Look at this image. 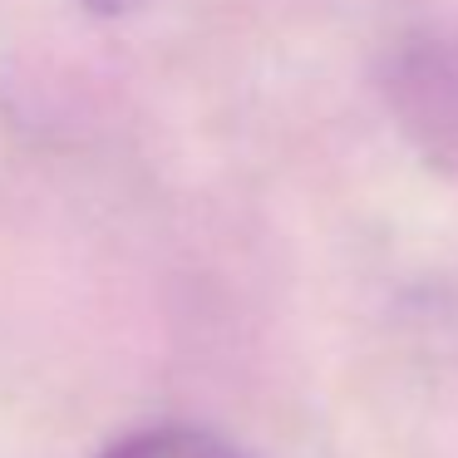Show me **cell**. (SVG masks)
<instances>
[{"instance_id": "1", "label": "cell", "mask_w": 458, "mask_h": 458, "mask_svg": "<svg viewBox=\"0 0 458 458\" xmlns=\"http://www.w3.org/2000/svg\"><path fill=\"white\" fill-rule=\"evenodd\" d=\"M99 458H247V454H237L232 444H222L217 434H202V428H143V434H129Z\"/></svg>"}]
</instances>
